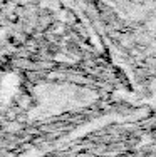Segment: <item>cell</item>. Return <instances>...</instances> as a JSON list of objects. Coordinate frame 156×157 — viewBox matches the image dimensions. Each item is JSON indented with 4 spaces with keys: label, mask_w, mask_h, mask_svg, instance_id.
I'll return each mask as SVG.
<instances>
[{
    "label": "cell",
    "mask_w": 156,
    "mask_h": 157,
    "mask_svg": "<svg viewBox=\"0 0 156 157\" xmlns=\"http://www.w3.org/2000/svg\"><path fill=\"white\" fill-rule=\"evenodd\" d=\"M2 129L5 134H18L22 130V124L18 121H5Z\"/></svg>",
    "instance_id": "cell-1"
}]
</instances>
